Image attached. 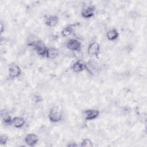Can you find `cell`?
I'll list each match as a JSON object with an SVG mask.
<instances>
[{
    "instance_id": "1",
    "label": "cell",
    "mask_w": 147,
    "mask_h": 147,
    "mask_svg": "<svg viewBox=\"0 0 147 147\" xmlns=\"http://www.w3.org/2000/svg\"><path fill=\"white\" fill-rule=\"evenodd\" d=\"M85 70L91 76H96L101 72V67L94 59H90L85 63Z\"/></svg>"
},
{
    "instance_id": "2",
    "label": "cell",
    "mask_w": 147,
    "mask_h": 147,
    "mask_svg": "<svg viewBox=\"0 0 147 147\" xmlns=\"http://www.w3.org/2000/svg\"><path fill=\"white\" fill-rule=\"evenodd\" d=\"M47 117L51 122L57 123L63 120V114L56 106H53L49 110Z\"/></svg>"
},
{
    "instance_id": "3",
    "label": "cell",
    "mask_w": 147,
    "mask_h": 147,
    "mask_svg": "<svg viewBox=\"0 0 147 147\" xmlns=\"http://www.w3.org/2000/svg\"><path fill=\"white\" fill-rule=\"evenodd\" d=\"M96 13V6L94 5H84L80 11V16L84 19H91Z\"/></svg>"
},
{
    "instance_id": "4",
    "label": "cell",
    "mask_w": 147,
    "mask_h": 147,
    "mask_svg": "<svg viewBox=\"0 0 147 147\" xmlns=\"http://www.w3.org/2000/svg\"><path fill=\"white\" fill-rule=\"evenodd\" d=\"M100 114L99 110L96 109H87L83 111V118L87 122L96 119Z\"/></svg>"
},
{
    "instance_id": "5",
    "label": "cell",
    "mask_w": 147,
    "mask_h": 147,
    "mask_svg": "<svg viewBox=\"0 0 147 147\" xmlns=\"http://www.w3.org/2000/svg\"><path fill=\"white\" fill-rule=\"evenodd\" d=\"M32 49L37 55L42 57H45L48 47H47L45 42L42 40L38 39Z\"/></svg>"
},
{
    "instance_id": "6",
    "label": "cell",
    "mask_w": 147,
    "mask_h": 147,
    "mask_svg": "<svg viewBox=\"0 0 147 147\" xmlns=\"http://www.w3.org/2000/svg\"><path fill=\"white\" fill-rule=\"evenodd\" d=\"M7 72L9 77L10 79H17L22 75V69L20 66L16 63L9 64L7 68Z\"/></svg>"
},
{
    "instance_id": "7",
    "label": "cell",
    "mask_w": 147,
    "mask_h": 147,
    "mask_svg": "<svg viewBox=\"0 0 147 147\" xmlns=\"http://www.w3.org/2000/svg\"><path fill=\"white\" fill-rule=\"evenodd\" d=\"M65 47L67 49L71 51L79 52L82 50V44L77 38H70L67 41Z\"/></svg>"
},
{
    "instance_id": "8",
    "label": "cell",
    "mask_w": 147,
    "mask_h": 147,
    "mask_svg": "<svg viewBox=\"0 0 147 147\" xmlns=\"http://www.w3.org/2000/svg\"><path fill=\"white\" fill-rule=\"evenodd\" d=\"M100 45L96 41L90 43L87 47V53L90 57H97L100 53Z\"/></svg>"
},
{
    "instance_id": "9",
    "label": "cell",
    "mask_w": 147,
    "mask_h": 147,
    "mask_svg": "<svg viewBox=\"0 0 147 147\" xmlns=\"http://www.w3.org/2000/svg\"><path fill=\"white\" fill-rule=\"evenodd\" d=\"M39 141L38 136L34 133H30L27 134L24 138L25 144L29 146H36Z\"/></svg>"
},
{
    "instance_id": "10",
    "label": "cell",
    "mask_w": 147,
    "mask_h": 147,
    "mask_svg": "<svg viewBox=\"0 0 147 147\" xmlns=\"http://www.w3.org/2000/svg\"><path fill=\"white\" fill-rule=\"evenodd\" d=\"M60 22V18L56 15H49L44 19V24L49 28H55Z\"/></svg>"
},
{
    "instance_id": "11",
    "label": "cell",
    "mask_w": 147,
    "mask_h": 147,
    "mask_svg": "<svg viewBox=\"0 0 147 147\" xmlns=\"http://www.w3.org/2000/svg\"><path fill=\"white\" fill-rule=\"evenodd\" d=\"M70 69L75 74H80L85 70V63L83 60L78 59L71 64Z\"/></svg>"
},
{
    "instance_id": "12",
    "label": "cell",
    "mask_w": 147,
    "mask_h": 147,
    "mask_svg": "<svg viewBox=\"0 0 147 147\" xmlns=\"http://www.w3.org/2000/svg\"><path fill=\"white\" fill-rule=\"evenodd\" d=\"M60 50L54 47H48L45 57L49 60H55L60 55Z\"/></svg>"
},
{
    "instance_id": "13",
    "label": "cell",
    "mask_w": 147,
    "mask_h": 147,
    "mask_svg": "<svg viewBox=\"0 0 147 147\" xmlns=\"http://www.w3.org/2000/svg\"><path fill=\"white\" fill-rule=\"evenodd\" d=\"M119 32L115 28H111L106 32V37L109 41L113 42L117 41L119 38Z\"/></svg>"
},
{
    "instance_id": "14",
    "label": "cell",
    "mask_w": 147,
    "mask_h": 147,
    "mask_svg": "<svg viewBox=\"0 0 147 147\" xmlns=\"http://www.w3.org/2000/svg\"><path fill=\"white\" fill-rule=\"evenodd\" d=\"M0 116L2 121L3 123L7 126H10L11 125L12 123V119L10 111L6 109H3L1 110Z\"/></svg>"
},
{
    "instance_id": "15",
    "label": "cell",
    "mask_w": 147,
    "mask_h": 147,
    "mask_svg": "<svg viewBox=\"0 0 147 147\" xmlns=\"http://www.w3.org/2000/svg\"><path fill=\"white\" fill-rule=\"evenodd\" d=\"M26 122V119L23 116H16L12 119L11 125L16 129H21L25 126Z\"/></svg>"
},
{
    "instance_id": "16",
    "label": "cell",
    "mask_w": 147,
    "mask_h": 147,
    "mask_svg": "<svg viewBox=\"0 0 147 147\" xmlns=\"http://www.w3.org/2000/svg\"><path fill=\"white\" fill-rule=\"evenodd\" d=\"M74 32L73 26L70 25L64 27L61 31V35L64 37H68L71 36Z\"/></svg>"
},
{
    "instance_id": "17",
    "label": "cell",
    "mask_w": 147,
    "mask_h": 147,
    "mask_svg": "<svg viewBox=\"0 0 147 147\" xmlns=\"http://www.w3.org/2000/svg\"><path fill=\"white\" fill-rule=\"evenodd\" d=\"M79 146L82 147H92L94 145L91 139L89 138H84L80 141Z\"/></svg>"
},
{
    "instance_id": "18",
    "label": "cell",
    "mask_w": 147,
    "mask_h": 147,
    "mask_svg": "<svg viewBox=\"0 0 147 147\" xmlns=\"http://www.w3.org/2000/svg\"><path fill=\"white\" fill-rule=\"evenodd\" d=\"M32 100L34 103L38 104V103H41L43 101V97L42 96V95H41L37 93H36L33 95Z\"/></svg>"
},
{
    "instance_id": "19",
    "label": "cell",
    "mask_w": 147,
    "mask_h": 147,
    "mask_svg": "<svg viewBox=\"0 0 147 147\" xmlns=\"http://www.w3.org/2000/svg\"><path fill=\"white\" fill-rule=\"evenodd\" d=\"M9 141V137L5 134H2L0 136V144L1 145H6Z\"/></svg>"
},
{
    "instance_id": "20",
    "label": "cell",
    "mask_w": 147,
    "mask_h": 147,
    "mask_svg": "<svg viewBox=\"0 0 147 147\" xmlns=\"http://www.w3.org/2000/svg\"><path fill=\"white\" fill-rule=\"evenodd\" d=\"M5 24H3V22H1V33L2 34L3 32H5Z\"/></svg>"
},
{
    "instance_id": "21",
    "label": "cell",
    "mask_w": 147,
    "mask_h": 147,
    "mask_svg": "<svg viewBox=\"0 0 147 147\" xmlns=\"http://www.w3.org/2000/svg\"><path fill=\"white\" fill-rule=\"evenodd\" d=\"M79 145L77 144L75 142H72L68 143V144L67 145L68 146H78Z\"/></svg>"
}]
</instances>
